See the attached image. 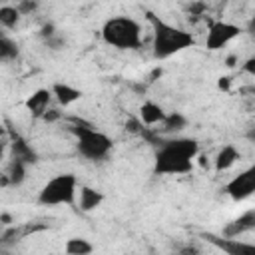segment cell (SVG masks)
<instances>
[{"mask_svg":"<svg viewBox=\"0 0 255 255\" xmlns=\"http://www.w3.org/2000/svg\"><path fill=\"white\" fill-rule=\"evenodd\" d=\"M52 100V92L50 90H36L28 100H26V110L34 116V118H42L44 112L48 110Z\"/></svg>","mask_w":255,"mask_h":255,"instance_id":"30bf717a","label":"cell"},{"mask_svg":"<svg viewBox=\"0 0 255 255\" xmlns=\"http://www.w3.org/2000/svg\"><path fill=\"white\" fill-rule=\"evenodd\" d=\"M147 20L153 28V56L157 60L169 58L189 46H193V36L181 28L169 26L167 22L159 20L155 14L147 12Z\"/></svg>","mask_w":255,"mask_h":255,"instance_id":"7a4b0ae2","label":"cell"},{"mask_svg":"<svg viewBox=\"0 0 255 255\" xmlns=\"http://www.w3.org/2000/svg\"><path fill=\"white\" fill-rule=\"evenodd\" d=\"M10 151H12V159L16 161H22V163H36L38 161V155L36 151L20 137V135H14L12 133V143H10Z\"/></svg>","mask_w":255,"mask_h":255,"instance_id":"9c48e42d","label":"cell"},{"mask_svg":"<svg viewBox=\"0 0 255 255\" xmlns=\"http://www.w3.org/2000/svg\"><path fill=\"white\" fill-rule=\"evenodd\" d=\"M235 64H237V56H235V54H229V56L225 58V66H227V68H233Z\"/></svg>","mask_w":255,"mask_h":255,"instance_id":"4316f807","label":"cell"},{"mask_svg":"<svg viewBox=\"0 0 255 255\" xmlns=\"http://www.w3.org/2000/svg\"><path fill=\"white\" fill-rule=\"evenodd\" d=\"M18 18H20L18 8H12V6H2V8H0V24H2V26L14 28V26L18 24Z\"/></svg>","mask_w":255,"mask_h":255,"instance_id":"d6986e66","label":"cell"},{"mask_svg":"<svg viewBox=\"0 0 255 255\" xmlns=\"http://www.w3.org/2000/svg\"><path fill=\"white\" fill-rule=\"evenodd\" d=\"M253 227H255V211L249 209V211H245L239 219L231 221V223L223 229V235H225V237H239L241 233L251 231Z\"/></svg>","mask_w":255,"mask_h":255,"instance_id":"8fae6325","label":"cell"},{"mask_svg":"<svg viewBox=\"0 0 255 255\" xmlns=\"http://www.w3.org/2000/svg\"><path fill=\"white\" fill-rule=\"evenodd\" d=\"M163 118H165V112L161 110V106H157L153 102H145L139 108V120H141V124H147V126L161 124Z\"/></svg>","mask_w":255,"mask_h":255,"instance_id":"7c38bea8","label":"cell"},{"mask_svg":"<svg viewBox=\"0 0 255 255\" xmlns=\"http://www.w3.org/2000/svg\"><path fill=\"white\" fill-rule=\"evenodd\" d=\"M207 241H211L215 247H219L221 251H225L227 255H253L255 253V245H249V243H243L235 237H225V239H219L215 235H205Z\"/></svg>","mask_w":255,"mask_h":255,"instance_id":"ba28073f","label":"cell"},{"mask_svg":"<svg viewBox=\"0 0 255 255\" xmlns=\"http://www.w3.org/2000/svg\"><path fill=\"white\" fill-rule=\"evenodd\" d=\"M102 36L110 46H116L120 50H133L141 44V28L135 20L118 16L104 24Z\"/></svg>","mask_w":255,"mask_h":255,"instance_id":"3957f363","label":"cell"},{"mask_svg":"<svg viewBox=\"0 0 255 255\" xmlns=\"http://www.w3.org/2000/svg\"><path fill=\"white\" fill-rule=\"evenodd\" d=\"M0 223H2V225H10V223H12V215H10V213H2V215H0Z\"/></svg>","mask_w":255,"mask_h":255,"instance_id":"f1b7e54d","label":"cell"},{"mask_svg":"<svg viewBox=\"0 0 255 255\" xmlns=\"http://www.w3.org/2000/svg\"><path fill=\"white\" fill-rule=\"evenodd\" d=\"M141 128H143L141 120H135V118H129V122L126 124V129H128V131H133V133H139Z\"/></svg>","mask_w":255,"mask_h":255,"instance_id":"7402d4cb","label":"cell"},{"mask_svg":"<svg viewBox=\"0 0 255 255\" xmlns=\"http://www.w3.org/2000/svg\"><path fill=\"white\" fill-rule=\"evenodd\" d=\"M199 145L195 139L179 137L163 141L155 153V173H187L191 171V161L197 155Z\"/></svg>","mask_w":255,"mask_h":255,"instance_id":"6da1fadb","label":"cell"},{"mask_svg":"<svg viewBox=\"0 0 255 255\" xmlns=\"http://www.w3.org/2000/svg\"><path fill=\"white\" fill-rule=\"evenodd\" d=\"M72 131L74 135L78 137V151L88 157V159H104L110 149H112V139L102 133V131H96L92 129L90 124H86L84 120H78V118H72Z\"/></svg>","mask_w":255,"mask_h":255,"instance_id":"277c9868","label":"cell"},{"mask_svg":"<svg viewBox=\"0 0 255 255\" xmlns=\"http://www.w3.org/2000/svg\"><path fill=\"white\" fill-rule=\"evenodd\" d=\"M92 249L94 247L86 239H80V237L68 239V243H66V253L68 255H88V253H92Z\"/></svg>","mask_w":255,"mask_h":255,"instance_id":"2e32d148","label":"cell"},{"mask_svg":"<svg viewBox=\"0 0 255 255\" xmlns=\"http://www.w3.org/2000/svg\"><path fill=\"white\" fill-rule=\"evenodd\" d=\"M217 86H219V90L229 92V88H231V78H229V76H221V78L217 80Z\"/></svg>","mask_w":255,"mask_h":255,"instance_id":"cb8c5ba5","label":"cell"},{"mask_svg":"<svg viewBox=\"0 0 255 255\" xmlns=\"http://www.w3.org/2000/svg\"><path fill=\"white\" fill-rule=\"evenodd\" d=\"M2 135H4V128L0 126V139H2Z\"/></svg>","mask_w":255,"mask_h":255,"instance_id":"4dcf8cb0","label":"cell"},{"mask_svg":"<svg viewBox=\"0 0 255 255\" xmlns=\"http://www.w3.org/2000/svg\"><path fill=\"white\" fill-rule=\"evenodd\" d=\"M56 32H54V24H44L42 26V30H40V36L46 40V38H50V36H54Z\"/></svg>","mask_w":255,"mask_h":255,"instance_id":"d4e9b609","label":"cell"},{"mask_svg":"<svg viewBox=\"0 0 255 255\" xmlns=\"http://www.w3.org/2000/svg\"><path fill=\"white\" fill-rule=\"evenodd\" d=\"M16 54H18L16 44L12 40H8V38H2L0 40V58L2 60H8V58H14Z\"/></svg>","mask_w":255,"mask_h":255,"instance_id":"ffe728a7","label":"cell"},{"mask_svg":"<svg viewBox=\"0 0 255 255\" xmlns=\"http://www.w3.org/2000/svg\"><path fill=\"white\" fill-rule=\"evenodd\" d=\"M4 147H6V143L0 139V157H2V153H4Z\"/></svg>","mask_w":255,"mask_h":255,"instance_id":"f546056e","label":"cell"},{"mask_svg":"<svg viewBox=\"0 0 255 255\" xmlns=\"http://www.w3.org/2000/svg\"><path fill=\"white\" fill-rule=\"evenodd\" d=\"M203 10H205V4H203V2H193V4L189 6L191 16H201V14H203Z\"/></svg>","mask_w":255,"mask_h":255,"instance_id":"603a6c76","label":"cell"},{"mask_svg":"<svg viewBox=\"0 0 255 255\" xmlns=\"http://www.w3.org/2000/svg\"><path fill=\"white\" fill-rule=\"evenodd\" d=\"M161 124H163V129H165V131H179V129L185 128L187 120H185L181 114L173 112V114H165V118H163Z\"/></svg>","mask_w":255,"mask_h":255,"instance_id":"ac0fdd59","label":"cell"},{"mask_svg":"<svg viewBox=\"0 0 255 255\" xmlns=\"http://www.w3.org/2000/svg\"><path fill=\"white\" fill-rule=\"evenodd\" d=\"M0 40H2V36H0Z\"/></svg>","mask_w":255,"mask_h":255,"instance_id":"1f68e13d","label":"cell"},{"mask_svg":"<svg viewBox=\"0 0 255 255\" xmlns=\"http://www.w3.org/2000/svg\"><path fill=\"white\" fill-rule=\"evenodd\" d=\"M225 191L231 199L235 201H243L247 199L253 191H255V169L249 167L245 171H241L239 175H235L227 185H225Z\"/></svg>","mask_w":255,"mask_h":255,"instance_id":"52a82bcc","label":"cell"},{"mask_svg":"<svg viewBox=\"0 0 255 255\" xmlns=\"http://www.w3.org/2000/svg\"><path fill=\"white\" fill-rule=\"evenodd\" d=\"M102 201H104V195H102L98 189L88 187V185H82V187H80V209H82V211H92V209H96Z\"/></svg>","mask_w":255,"mask_h":255,"instance_id":"4fadbf2b","label":"cell"},{"mask_svg":"<svg viewBox=\"0 0 255 255\" xmlns=\"http://www.w3.org/2000/svg\"><path fill=\"white\" fill-rule=\"evenodd\" d=\"M76 177L72 173H60L52 177L40 191L38 201L42 205H60V203H72L76 197Z\"/></svg>","mask_w":255,"mask_h":255,"instance_id":"5b68a950","label":"cell"},{"mask_svg":"<svg viewBox=\"0 0 255 255\" xmlns=\"http://www.w3.org/2000/svg\"><path fill=\"white\" fill-rule=\"evenodd\" d=\"M52 94L56 96V100L62 106H68V104H72V102H76V100L82 98V92L76 90V88H72V86H68V84H54Z\"/></svg>","mask_w":255,"mask_h":255,"instance_id":"5bb4252c","label":"cell"},{"mask_svg":"<svg viewBox=\"0 0 255 255\" xmlns=\"http://www.w3.org/2000/svg\"><path fill=\"white\" fill-rule=\"evenodd\" d=\"M237 159H239L237 149H235L233 145H223V147L219 149L217 157H215V171H225V169H229Z\"/></svg>","mask_w":255,"mask_h":255,"instance_id":"9a60e30c","label":"cell"},{"mask_svg":"<svg viewBox=\"0 0 255 255\" xmlns=\"http://www.w3.org/2000/svg\"><path fill=\"white\" fill-rule=\"evenodd\" d=\"M6 175H8V179H10V185H20V183L24 181V177H26V163L12 159Z\"/></svg>","mask_w":255,"mask_h":255,"instance_id":"e0dca14e","label":"cell"},{"mask_svg":"<svg viewBox=\"0 0 255 255\" xmlns=\"http://www.w3.org/2000/svg\"><path fill=\"white\" fill-rule=\"evenodd\" d=\"M239 26L235 24H229V22H215L209 26V32H207V40H205V46L207 50H219L223 46H227L233 38L239 36Z\"/></svg>","mask_w":255,"mask_h":255,"instance_id":"8992f818","label":"cell"},{"mask_svg":"<svg viewBox=\"0 0 255 255\" xmlns=\"http://www.w3.org/2000/svg\"><path fill=\"white\" fill-rule=\"evenodd\" d=\"M245 72H249V74H255V60H253V58H249V60L245 62Z\"/></svg>","mask_w":255,"mask_h":255,"instance_id":"83f0119b","label":"cell"},{"mask_svg":"<svg viewBox=\"0 0 255 255\" xmlns=\"http://www.w3.org/2000/svg\"><path fill=\"white\" fill-rule=\"evenodd\" d=\"M42 118H44L46 122H56V120H60V112H58V110H46Z\"/></svg>","mask_w":255,"mask_h":255,"instance_id":"484cf974","label":"cell"},{"mask_svg":"<svg viewBox=\"0 0 255 255\" xmlns=\"http://www.w3.org/2000/svg\"><path fill=\"white\" fill-rule=\"evenodd\" d=\"M34 10H36V2L34 0H20V4H18V12L20 14H30Z\"/></svg>","mask_w":255,"mask_h":255,"instance_id":"44dd1931","label":"cell"}]
</instances>
